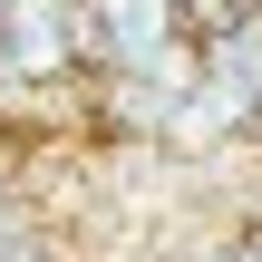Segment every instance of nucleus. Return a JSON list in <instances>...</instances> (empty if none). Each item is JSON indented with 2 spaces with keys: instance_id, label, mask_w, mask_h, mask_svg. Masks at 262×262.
<instances>
[{
  "instance_id": "obj_2",
  "label": "nucleus",
  "mask_w": 262,
  "mask_h": 262,
  "mask_svg": "<svg viewBox=\"0 0 262 262\" xmlns=\"http://www.w3.org/2000/svg\"><path fill=\"white\" fill-rule=\"evenodd\" d=\"M233 243H243V253L262 262V204H253V214H243V233H233Z\"/></svg>"
},
{
  "instance_id": "obj_1",
  "label": "nucleus",
  "mask_w": 262,
  "mask_h": 262,
  "mask_svg": "<svg viewBox=\"0 0 262 262\" xmlns=\"http://www.w3.org/2000/svg\"><path fill=\"white\" fill-rule=\"evenodd\" d=\"M0 68L10 88H58L88 68V19L78 0H0Z\"/></svg>"
}]
</instances>
